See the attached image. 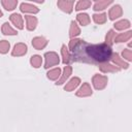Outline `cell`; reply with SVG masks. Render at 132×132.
<instances>
[{
	"label": "cell",
	"instance_id": "cell-1",
	"mask_svg": "<svg viewBox=\"0 0 132 132\" xmlns=\"http://www.w3.org/2000/svg\"><path fill=\"white\" fill-rule=\"evenodd\" d=\"M70 60L90 64H104L111 60L112 50L106 43L90 44L81 39H72L69 42Z\"/></svg>",
	"mask_w": 132,
	"mask_h": 132
},
{
	"label": "cell",
	"instance_id": "cell-2",
	"mask_svg": "<svg viewBox=\"0 0 132 132\" xmlns=\"http://www.w3.org/2000/svg\"><path fill=\"white\" fill-rule=\"evenodd\" d=\"M45 57V68H48V67H52V66H55L59 63V57L56 53L54 52H50V53H46L44 55Z\"/></svg>",
	"mask_w": 132,
	"mask_h": 132
},
{
	"label": "cell",
	"instance_id": "cell-3",
	"mask_svg": "<svg viewBox=\"0 0 132 132\" xmlns=\"http://www.w3.org/2000/svg\"><path fill=\"white\" fill-rule=\"evenodd\" d=\"M106 84H107V77L106 76L99 75V74L94 75V77H93V85H94L95 89L101 90V89H103L106 86Z\"/></svg>",
	"mask_w": 132,
	"mask_h": 132
},
{
	"label": "cell",
	"instance_id": "cell-4",
	"mask_svg": "<svg viewBox=\"0 0 132 132\" xmlns=\"http://www.w3.org/2000/svg\"><path fill=\"white\" fill-rule=\"evenodd\" d=\"M122 14H123V9H122L121 5H119V4L113 5L108 11V16H109V20H111V21L119 19L120 16H122Z\"/></svg>",
	"mask_w": 132,
	"mask_h": 132
},
{
	"label": "cell",
	"instance_id": "cell-5",
	"mask_svg": "<svg viewBox=\"0 0 132 132\" xmlns=\"http://www.w3.org/2000/svg\"><path fill=\"white\" fill-rule=\"evenodd\" d=\"M73 4H74V1H67V0H60L57 2L58 7L67 13H70L72 11Z\"/></svg>",
	"mask_w": 132,
	"mask_h": 132
},
{
	"label": "cell",
	"instance_id": "cell-6",
	"mask_svg": "<svg viewBox=\"0 0 132 132\" xmlns=\"http://www.w3.org/2000/svg\"><path fill=\"white\" fill-rule=\"evenodd\" d=\"M20 9H21L22 12H31V13H37L39 11L38 7H36L33 4L27 3V2H23L20 5Z\"/></svg>",
	"mask_w": 132,
	"mask_h": 132
},
{
	"label": "cell",
	"instance_id": "cell-7",
	"mask_svg": "<svg viewBox=\"0 0 132 132\" xmlns=\"http://www.w3.org/2000/svg\"><path fill=\"white\" fill-rule=\"evenodd\" d=\"M9 20L10 22L19 29H23L24 28V24H23V18L21 14L19 13H12L10 16H9Z\"/></svg>",
	"mask_w": 132,
	"mask_h": 132
},
{
	"label": "cell",
	"instance_id": "cell-8",
	"mask_svg": "<svg viewBox=\"0 0 132 132\" xmlns=\"http://www.w3.org/2000/svg\"><path fill=\"white\" fill-rule=\"evenodd\" d=\"M27 53V45L24 43H18L14 45V48L12 51V56H23Z\"/></svg>",
	"mask_w": 132,
	"mask_h": 132
},
{
	"label": "cell",
	"instance_id": "cell-9",
	"mask_svg": "<svg viewBox=\"0 0 132 132\" xmlns=\"http://www.w3.org/2000/svg\"><path fill=\"white\" fill-rule=\"evenodd\" d=\"M112 4V1L111 0H99V1H96L94 6H93V9L94 10H103L105 9L108 5Z\"/></svg>",
	"mask_w": 132,
	"mask_h": 132
},
{
	"label": "cell",
	"instance_id": "cell-10",
	"mask_svg": "<svg viewBox=\"0 0 132 132\" xmlns=\"http://www.w3.org/2000/svg\"><path fill=\"white\" fill-rule=\"evenodd\" d=\"M47 41L46 39H44L43 37H35L32 40V45L36 48V50H41L46 45Z\"/></svg>",
	"mask_w": 132,
	"mask_h": 132
},
{
	"label": "cell",
	"instance_id": "cell-11",
	"mask_svg": "<svg viewBox=\"0 0 132 132\" xmlns=\"http://www.w3.org/2000/svg\"><path fill=\"white\" fill-rule=\"evenodd\" d=\"M92 95V90L89 86V84H84L82 87L77 91L76 93V96H79V97H86V96H90Z\"/></svg>",
	"mask_w": 132,
	"mask_h": 132
},
{
	"label": "cell",
	"instance_id": "cell-12",
	"mask_svg": "<svg viewBox=\"0 0 132 132\" xmlns=\"http://www.w3.org/2000/svg\"><path fill=\"white\" fill-rule=\"evenodd\" d=\"M25 20L27 22V29L32 31L36 28L37 25V19L33 15H25Z\"/></svg>",
	"mask_w": 132,
	"mask_h": 132
},
{
	"label": "cell",
	"instance_id": "cell-13",
	"mask_svg": "<svg viewBox=\"0 0 132 132\" xmlns=\"http://www.w3.org/2000/svg\"><path fill=\"white\" fill-rule=\"evenodd\" d=\"M132 36V32L131 31H128V32H125V33H120L118 36L114 37L113 41L116 42H125V41H128Z\"/></svg>",
	"mask_w": 132,
	"mask_h": 132
},
{
	"label": "cell",
	"instance_id": "cell-14",
	"mask_svg": "<svg viewBox=\"0 0 132 132\" xmlns=\"http://www.w3.org/2000/svg\"><path fill=\"white\" fill-rule=\"evenodd\" d=\"M79 82H80V79H79L78 77H73V78L70 79L69 82H67V85L64 87V89H65V91L70 92V91L74 90V89L79 85Z\"/></svg>",
	"mask_w": 132,
	"mask_h": 132
},
{
	"label": "cell",
	"instance_id": "cell-15",
	"mask_svg": "<svg viewBox=\"0 0 132 132\" xmlns=\"http://www.w3.org/2000/svg\"><path fill=\"white\" fill-rule=\"evenodd\" d=\"M1 4L6 10H13L18 5V0H2Z\"/></svg>",
	"mask_w": 132,
	"mask_h": 132
},
{
	"label": "cell",
	"instance_id": "cell-16",
	"mask_svg": "<svg viewBox=\"0 0 132 132\" xmlns=\"http://www.w3.org/2000/svg\"><path fill=\"white\" fill-rule=\"evenodd\" d=\"M111 60L116 63V65L117 66H121L122 68H125V69H127L128 67H129V64L128 63H126L124 60H122L121 58H120V56H119V54H112V58H111Z\"/></svg>",
	"mask_w": 132,
	"mask_h": 132
},
{
	"label": "cell",
	"instance_id": "cell-17",
	"mask_svg": "<svg viewBox=\"0 0 132 132\" xmlns=\"http://www.w3.org/2000/svg\"><path fill=\"white\" fill-rule=\"evenodd\" d=\"M76 20H77V22L80 24V25H82V26H87V25H89V23H90V16L87 14V13H78L77 15H76Z\"/></svg>",
	"mask_w": 132,
	"mask_h": 132
},
{
	"label": "cell",
	"instance_id": "cell-18",
	"mask_svg": "<svg viewBox=\"0 0 132 132\" xmlns=\"http://www.w3.org/2000/svg\"><path fill=\"white\" fill-rule=\"evenodd\" d=\"M99 68L103 72H116V71H119L120 70L119 67H116V66L110 65V64H105V63L99 65Z\"/></svg>",
	"mask_w": 132,
	"mask_h": 132
},
{
	"label": "cell",
	"instance_id": "cell-19",
	"mask_svg": "<svg viewBox=\"0 0 132 132\" xmlns=\"http://www.w3.org/2000/svg\"><path fill=\"white\" fill-rule=\"evenodd\" d=\"M131 26V23L128 20H121L114 24V28L117 30H125Z\"/></svg>",
	"mask_w": 132,
	"mask_h": 132
},
{
	"label": "cell",
	"instance_id": "cell-20",
	"mask_svg": "<svg viewBox=\"0 0 132 132\" xmlns=\"http://www.w3.org/2000/svg\"><path fill=\"white\" fill-rule=\"evenodd\" d=\"M92 5V2L89 0H80L76 3L75 5V10H82V9H87Z\"/></svg>",
	"mask_w": 132,
	"mask_h": 132
},
{
	"label": "cell",
	"instance_id": "cell-21",
	"mask_svg": "<svg viewBox=\"0 0 132 132\" xmlns=\"http://www.w3.org/2000/svg\"><path fill=\"white\" fill-rule=\"evenodd\" d=\"M79 33H80L79 27L77 26V24H76L74 21H72V22H71V26H70V30H69V35H70V37L73 38V37L77 36Z\"/></svg>",
	"mask_w": 132,
	"mask_h": 132
},
{
	"label": "cell",
	"instance_id": "cell-22",
	"mask_svg": "<svg viewBox=\"0 0 132 132\" xmlns=\"http://www.w3.org/2000/svg\"><path fill=\"white\" fill-rule=\"evenodd\" d=\"M1 30H2V33L4 35H15L16 34V31L14 29H12L8 23H4L2 25V29Z\"/></svg>",
	"mask_w": 132,
	"mask_h": 132
},
{
	"label": "cell",
	"instance_id": "cell-23",
	"mask_svg": "<svg viewBox=\"0 0 132 132\" xmlns=\"http://www.w3.org/2000/svg\"><path fill=\"white\" fill-rule=\"evenodd\" d=\"M93 20L96 24H104L106 22V13L102 12V13H95L93 14Z\"/></svg>",
	"mask_w": 132,
	"mask_h": 132
},
{
	"label": "cell",
	"instance_id": "cell-24",
	"mask_svg": "<svg viewBox=\"0 0 132 132\" xmlns=\"http://www.w3.org/2000/svg\"><path fill=\"white\" fill-rule=\"evenodd\" d=\"M71 67L70 66H66L65 68H64V73H63V75H62V77H61V79L59 80V81H57L56 84L57 85H61V84H63L68 77H69V75L71 74Z\"/></svg>",
	"mask_w": 132,
	"mask_h": 132
},
{
	"label": "cell",
	"instance_id": "cell-25",
	"mask_svg": "<svg viewBox=\"0 0 132 132\" xmlns=\"http://www.w3.org/2000/svg\"><path fill=\"white\" fill-rule=\"evenodd\" d=\"M60 73H61L60 68H55V69H52L47 72V77L52 80H55L60 76Z\"/></svg>",
	"mask_w": 132,
	"mask_h": 132
},
{
	"label": "cell",
	"instance_id": "cell-26",
	"mask_svg": "<svg viewBox=\"0 0 132 132\" xmlns=\"http://www.w3.org/2000/svg\"><path fill=\"white\" fill-rule=\"evenodd\" d=\"M30 62H31V64H32V66H33V67L38 68V67H40V65H41L42 59H41V57H40V56L35 55V56H32V57H31Z\"/></svg>",
	"mask_w": 132,
	"mask_h": 132
},
{
	"label": "cell",
	"instance_id": "cell-27",
	"mask_svg": "<svg viewBox=\"0 0 132 132\" xmlns=\"http://www.w3.org/2000/svg\"><path fill=\"white\" fill-rule=\"evenodd\" d=\"M62 57H63V63L66 64L70 61V54L67 51L66 45H62Z\"/></svg>",
	"mask_w": 132,
	"mask_h": 132
},
{
	"label": "cell",
	"instance_id": "cell-28",
	"mask_svg": "<svg viewBox=\"0 0 132 132\" xmlns=\"http://www.w3.org/2000/svg\"><path fill=\"white\" fill-rule=\"evenodd\" d=\"M114 37H116V33H114V31H113V30H109L108 33L106 34V37H105L106 44L110 46L111 43H112V41H113V39H114Z\"/></svg>",
	"mask_w": 132,
	"mask_h": 132
},
{
	"label": "cell",
	"instance_id": "cell-29",
	"mask_svg": "<svg viewBox=\"0 0 132 132\" xmlns=\"http://www.w3.org/2000/svg\"><path fill=\"white\" fill-rule=\"evenodd\" d=\"M9 50V42L6 40H2L0 41V53L1 54H5L7 53Z\"/></svg>",
	"mask_w": 132,
	"mask_h": 132
},
{
	"label": "cell",
	"instance_id": "cell-30",
	"mask_svg": "<svg viewBox=\"0 0 132 132\" xmlns=\"http://www.w3.org/2000/svg\"><path fill=\"white\" fill-rule=\"evenodd\" d=\"M122 56H123L124 59H126L128 61H131L132 60V52H131V50H128V48L124 50L123 53H122Z\"/></svg>",
	"mask_w": 132,
	"mask_h": 132
},
{
	"label": "cell",
	"instance_id": "cell-31",
	"mask_svg": "<svg viewBox=\"0 0 132 132\" xmlns=\"http://www.w3.org/2000/svg\"><path fill=\"white\" fill-rule=\"evenodd\" d=\"M2 14H3V13H2V11H1V9H0V18L2 16Z\"/></svg>",
	"mask_w": 132,
	"mask_h": 132
}]
</instances>
